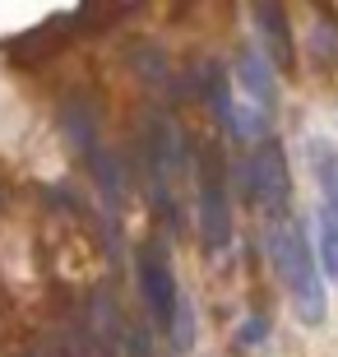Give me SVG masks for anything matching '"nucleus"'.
Here are the masks:
<instances>
[{"label": "nucleus", "instance_id": "obj_6", "mask_svg": "<svg viewBox=\"0 0 338 357\" xmlns=\"http://www.w3.org/2000/svg\"><path fill=\"white\" fill-rule=\"evenodd\" d=\"M320 265L329 269V278L338 274V213H334V204H320Z\"/></svg>", "mask_w": 338, "mask_h": 357}, {"label": "nucleus", "instance_id": "obj_10", "mask_svg": "<svg viewBox=\"0 0 338 357\" xmlns=\"http://www.w3.org/2000/svg\"><path fill=\"white\" fill-rule=\"evenodd\" d=\"M315 47H320V56H329V61H338V28H334V19H329V28H325V14H320V24H315Z\"/></svg>", "mask_w": 338, "mask_h": 357}, {"label": "nucleus", "instance_id": "obj_9", "mask_svg": "<svg viewBox=\"0 0 338 357\" xmlns=\"http://www.w3.org/2000/svg\"><path fill=\"white\" fill-rule=\"evenodd\" d=\"M320 176H325V204H334V213H338V158L334 153L320 158Z\"/></svg>", "mask_w": 338, "mask_h": 357}, {"label": "nucleus", "instance_id": "obj_12", "mask_svg": "<svg viewBox=\"0 0 338 357\" xmlns=\"http://www.w3.org/2000/svg\"><path fill=\"white\" fill-rule=\"evenodd\" d=\"M84 357H112V353H102V348H89V353H84Z\"/></svg>", "mask_w": 338, "mask_h": 357}, {"label": "nucleus", "instance_id": "obj_4", "mask_svg": "<svg viewBox=\"0 0 338 357\" xmlns=\"http://www.w3.org/2000/svg\"><path fill=\"white\" fill-rule=\"evenodd\" d=\"M199 232H204L208 251H222L232 241V218H227V195H222V176L213 167H199Z\"/></svg>", "mask_w": 338, "mask_h": 357}, {"label": "nucleus", "instance_id": "obj_1", "mask_svg": "<svg viewBox=\"0 0 338 357\" xmlns=\"http://www.w3.org/2000/svg\"><path fill=\"white\" fill-rule=\"evenodd\" d=\"M269 241H273L278 274H283L287 292L297 302V316L306 325H320L325 320V288H320V274H315V260H311V246H306L301 223H278Z\"/></svg>", "mask_w": 338, "mask_h": 357}, {"label": "nucleus", "instance_id": "obj_5", "mask_svg": "<svg viewBox=\"0 0 338 357\" xmlns=\"http://www.w3.org/2000/svg\"><path fill=\"white\" fill-rule=\"evenodd\" d=\"M236 70H241V84H246V93L255 98L260 107L273 102V75L269 66H264L260 47H241V56H236Z\"/></svg>", "mask_w": 338, "mask_h": 357}, {"label": "nucleus", "instance_id": "obj_3", "mask_svg": "<svg viewBox=\"0 0 338 357\" xmlns=\"http://www.w3.org/2000/svg\"><path fill=\"white\" fill-rule=\"evenodd\" d=\"M139 292H144V306H148L153 325H158V330H171V316H176L181 288H176V278H171L162 251H148L139 260Z\"/></svg>", "mask_w": 338, "mask_h": 357}, {"label": "nucleus", "instance_id": "obj_8", "mask_svg": "<svg viewBox=\"0 0 338 357\" xmlns=\"http://www.w3.org/2000/svg\"><path fill=\"white\" fill-rule=\"evenodd\" d=\"M255 24L269 28V42H273V52H278V61H292V47H287V33H283V10L278 5H260Z\"/></svg>", "mask_w": 338, "mask_h": 357}, {"label": "nucleus", "instance_id": "obj_11", "mask_svg": "<svg viewBox=\"0 0 338 357\" xmlns=\"http://www.w3.org/2000/svg\"><path fill=\"white\" fill-rule=\"evenodd\" d=\"M260 339H264V320H250L246 334H241V344H260Z\"/></svg>", "mask_w": 338, "mask_h": 357}, {"label": "nucleus", "instance_id": "obj_7", "mask_svg": "<svg viewBox=\"0 0 338 357\" xmlns=\"http://www.w3.org/2000/svg\"><path fill=\"white\" fill-rule=\"evenodd\" d=\"M171 348L176 353H185V348L195 344V311H190V297L181 292V302H176V316H171Z\"/></svg>", "mask_w": 338, "mask_h": 357}, {"label": "nucleus", "instance_id": "obj_2", "mask_svg": "<svg viewBox=\"0 0 338 357\" xmlns=\"http://www.w3.org/2000/svg\"><path fill=\"white\" fill-rule=\"evenodd\" d=\"M246 190L250 199L260 204V209H283L287 204V158H283V149L273 144V139H264L260 149H250V158H246Z\"/></svg>", "mask_w": 338, "mask_h": 357}]
</instances>
